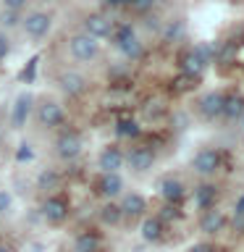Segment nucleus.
Masks as SVG:
<instances>
[{"instance_id": "obj_1", "label": "nucleus", "mask_w": 244, "mask_h": 252, "mask_svg": "<svg viewBox=\"0 0 244 252\" xmlns=\"http://www.w3.org/2000/svg\"><path fill=\"white\" fill-rule=\"evenodd\" d=\"M113 42L118 47V53H121L123 58H129V61H137V58H142V53H145V47H142V42H139V37H137V32H134L131 24H121V27L113 32Z\"/></svg>"}, {"instance_id": "obj_2", "label": "nucleus", "mask_w": 244, "mask_h": 252, "mask_svg": "<svg viewBox=\"0 0 244 252\" xmlns=\"http://www.w3.org/2000/svg\"><path fill=\"white\" fill-rule=\"evenodd\" d=\"M68 50L76 61H94L100 53V42L94 37H90L87 32H79L68 39Z\"/></svg>"}, {"instance_id": "obj_3", "label": "nucleus", "mask_w": 244, "mask_h": 252, "mask_svg": "<svg viewBox=\"0 0 244 252\" xmlns=\"http://www.w3.org/2000/svg\"><path fill=\"white\" fill-rule=\"evenodd\" d=\"M192 168L200 173V176H215L218 168H220V153L218 150H213V147H202L200 153L194 155V160H192Z\"/></svg>"}, {"instance_id": "obj_4", "label": "nucleus", "mask_w": 244, "mask_h": 252, "mask_svg": "<svg viewBox=\"0 0 244 252\" xmlns=\"http://www.w3.org/2000/svg\"><path fill=\"white\" fill-rule=\"evenodd\" d=\"M55 153H58L61 160H76L79 155H82V139H79V134L74 131H63L58 139H55Z\"/></svg>"}, {"instance_id": "obj_5", "label": "nucleus", "mask_w": 244, "mask_h": 252, "mask_svg": "<svg viewBox=\"0 0 244 252\" xmlns=\"http://www.w3.org/2000/svg\"><path fill=\"white\" fill-rule=\"evenodd\" d=\"M21 24H24V32H27L29 37H34V39H42L47 32H50V27H53V19L47 13H42V11H34V13H29L27 19H21Z\"/></svg>"}, {"instance_id": "obj_6", "label": "nucleus", "mask_w": 244, "mask_h": 252, "mask_svg": "<svg viewBox=\"0 0 244 252\" xmlns=\"http://www.w3.org/2000/svg\"><path fill=\"white\" fill-rule=\"evenodd\" d=\"M123 158H126V163H129V168L137 171V173L150 171L155 163V153L150 147H131L129 153H123Z\"/></svg>"}, {"instance_id": "obj_7", "label": "nucleus", "mask_w": 244, "mask_h": 252, "mask_svg": "<svg viewBox=\"0 0 244 252\" xmlns=\"http://www.w3.org/2000/svg\"><path fill=\"white\" fill-rule=\"evenodd\" d=\"M84 32L94 39H105V37L113 34V21L102 13H90L84 19Z\"/></svg>"}, {"instance_id": "obj_8", "label": "nucleus", "mask_w": 244, "mask_h": 252, "mask_svg": "<svg viewBox=\"0 0 244 252\" xmlns=\"http://www.w3.org/2000/svg\"><path fill=\"white\" fill-rule=\"evenodd\" d=\"M42 218L47 223H63L68 218V202L63 197H47L42 202Z\"/></svg>"}, {"instance_id": "obj_9", "label": "nucleus", "mask_w": 244, "mask_h": 252, "mask_svg": "<svg viewBox=\"0 0 244 252\" xmlns=\"http://www.w3.org/2000/svg\"><path fill=\"white\" fill-rule=\"evenodd\" d=\"M197 110H200V116L205 121H215V118H220V110H223V94L208 92L205 97H200V102H197Z\"/></svg>"}, {"instance_id": "obj_10", "label": "nucleus", "mask_w": 244, "mask_h": 252, "mask_svg": "<svg viewBox=\"0 0 244 252\" xmlns=\"http://www.w3.org/2000/svg\"><path fill=\"white\" fill-rule=\"evenodd\" d=\"M63 118H66V113H63V108L58 105V102L53 100H45L42 105L37 108V121L47 126V129H53V126H61Z\"/></svg>"}, {"instance_id": "obj_11", "label": "nucleus", "mask_w": 244, "mask_h": 252, "mask_svg": "<svg viewBox=\"0 0 244 252\" xmlns=\"http://www.w3.org/2000/svg\"><path fill=\"white\" fill-rule=\"evenodd\" d=\"M97 165L102 168V173H118L126 165L123 150L121 147H105L97 158Z\"/></svg>"}, {"instance_id": "obj_12", "label": "nucleus", "mask_w": 244, "mask_h": 252, "mask_svg": "<svg viewBox=\"0 0 244 252\" xmlns=\"http://www.w3.org/2000/svg\"><path fill=\"white\" fill-rule=\"evenodd\" d=\"M118 208H121L123 218H139V216H145V210H147V200L139 192H126L121 197V202H118Z\"/></svg>"}, {"instance_id": "obj_13", "label": "nucleus", "mask_w": 244, "mask_h": 252, "mask_svg": "<svg viewBox=\"0 0 244 252\" xmlns=\"http://www.w3.org/2000/svg\"><path fill=\"white\" fill-rule=\"evenodd\" d=\"M61 90L68 94V97H79V94H84L87 90V79L82 74H76V71H66V74H61L58 79Z\"/></svg>"}, {"instance_id": "obj_14", "label": "nucleus", "mask_w": 244, "mask_h": 252, "mask_svg": "<svg viewBox=\"0 0 244 252\" xmlns=\"http://www.w3.org/2000/svg\"><path fill=\"white\" fill-rule=\"evenodd\" d=\"M97 192L102 197H108V200H113L123 192V179L121 173H102V179L97 181Z\"/></svg>"}, {"instance_id": "obj_15", "label": "nucleus", "mask_w": 244, "mask_h": 252, "mask_svg": "<svg viewBox=\"0 0 244 252\" xmlns=\"http://www.w3.org/2000/svg\"><path fill=\"white\" fill-rule=\"evenodd\" d=\"M223 226H226V216L220 210H215V208L202 210V218H200V231L202 234H218Z\"/></svg>"}, {"instance_id": "obj_16", "label": "nucleus", "mask_w": 244, "mask_h": 252, "mask_svg": "<svg viewBox=\"0 0 244 252\" xmlns=\"http://www.w3.org/2000/svg\"><path fill=\"white\" fill-rule=\"evenodd\" d=\"M31 102H34V97H31L29 92H24L16 97V105H13V116H11V121H13V129H21L24 124H27V118L31 113Z\"/></svg>"}, {"instance_id": "obj_17", "label": "nucleus", "mask_w": 244, "mask_h": 252, "mask_svg": "<svg viewBox=\"0 0 244 252\" xmlns=\"http://www.w3.org/2000/svg\"><path fill=\"white\" fill-rule=\"evenodd\" d=\"M244 116V97L239 94H231V97H223V110H220V118L231 124H239V118Z\"/></svg>"}, {"instance_id": "obj_18", "label": "nucleus", "mask_w": 244, "mask_h": 252, "mask_svg": "<svg viewBox=\"0 0 244 252\" xmlns=\"http://www.w3.org/2000/svg\"><path fill=\"white\" fill-rule=\"evenodd\" d=\"M215 200H218V189L213 187V184L194 187V208H200V210L215 208Z\"/></svg>"}, {"instance_id": "obj_19", "label": "nucleus", "mask_w": 244, "mask_h": 252, "mask_svg": "<svg viewBox=\"0 0 244 252\" xmlns=\"http://www.w3.org/2000/svg\"><path fill=\"white\" fill-rule=\"evenodd\" d=\"M184 192H186V189H184V184H181L179 179L165 176V179L160 181V197H163L165 202H171V205H173V202H179L181 197H184Z\"/></svg>"}, {"instance_id": "obj_20", "label": "nucleus", "mask_w": 244, "mask_h": 252, "mask_svg": "<svg viewBox=\"0 0 244 252\" xmlns=\"http://www.w3.org/2000/svg\"><path fill=\"white\" fill-rule=\"evenodd\" d=\"M102 239L94 231H82L74 239V252H100Z\"/></svg>"}, {"instance_id": "obj_21", "label": "nucleus", "mask_w": 244, "mask_h": 252, "mask_svg": "<svg viewBox=\"0 0 244 252\" xmlns=\"http://www.w3.org/2000/svg\"><path fill=\"white\" fill-rule=\"evenodd\" d=\"M205 68H208V63H205L194 50H189V53L181 55V71H184V74H189V76H194V79H197Z\"/></svg>"}, {"instance_id": "obj_22", "label": "nucleus", "mask_w": 244, "mask_h": 252, "mask_svg": "<svg viewBox=\"0 0 244 252\" xmlns=\"http://www.w3.org/2000/svg\"><path fill=\"white\" fill-rule=\"evenodd\" d=\"M142 239L145 242H160L163 239V220L157 216H150L142 220Z\"/></svg>"}, {"instance_id": "obj_23", "label": "nucleus", "mask_w": 244, "mask_h": 252, "mask_svg": "<svg viewBox=\"0 0 244 252\" xmlns=\"http://www.w3.org/2000/svg\"><path fill=\"white\" fill-rule=\"evenodd\" d=\"M100 220L105 226H118L123 220V213H121V208H118L116 202H105L100 208Z\"/></svg>"}, {"instance_id": "obj_24", "label": "nucleus", "mask_w": 244, "mask_h": 252, "mask_svg": "<svg viewBox=\"0 0 244 252\" xmlns=\"http://www.w3.org/2000/svg\"><path fill=\"white\" fill-rule=\"evenodd\" d=\"M163 42H179L181 37H184V21H168L160 32Z\"/></svg>"}, {"instance_id": "obj_25", "label": "nucleus", "mask_w": 244, "mask_h": 252, "mask_svg": "<svg viewBox=\"0 0 244 252\" xmlns=\"http://www.w3.org/2000/svg\"><path fill=\"white\" fill-rule=\"evenodd\" d=\"M116 131H118V137H139V124L134 118H121Z\"/></svg>"}, {"instance_id": "obj_26", "label": "nucleus", "mask_w": 244, "mask_h": 252, "mask_svg": "<svg viewBox=\"0 0 244 252\" xmlns=\"http://www.w3.org/2000/svg\"><path fill=\"white\" fill-rule=\"evenodd\" d=\"M58 181H61L58 173L47 168V171H42V173L37 176V187H39V189H55V187H58Z\"/></svg>"}, {"instance_id": "obj_27", "label": "nucleus", "mask_w": 244, "mask_h": 252, "mask_svg": "<svg viewBox=\"0 0 244 252\" xmlns=\"http://www.w3.org/2000/svg\"><path fill=\"white\" fill-rule=\"evenodd\" d=\"M194 82L197 79L194 76H189V74H181L176 82H173V87H176L179 92H189V90H194Z\"/></svg>"}, {"instance_id": "obj_28", "label": "nucleus", "mask_w": 244, "mask_h": 252, "mask_svg": "<svg viewBox=\"0 0 244 252\" xmlns=\"http://www.w3.org/2000/svg\"><path fill=\"white\" fill-rule=\"evenodd\" d=\"M21 19L19 16H16V11H11V8H5L3 13H0V24H3L5 29H11V27H16V24H19Z\"/></svg>"}, {"instance_id": "obj_29", "label": "nucleus", "mask_w": 244, "mask_h": 252, "mask_svg": "<svg viewBox=\"0 0 244 252\" xmlns=\"http://www.w3.org/2000/svg\"><path fill=\"white\" fill-rule=\"evenodd\" d=\"M13 208V197L11 192H5V189H0V216H8Z\"/></svg>"}, {"instance_id": "obj_30", "label": "nucleus", "mask_w": 244, "mask_h": 252, "mask_svg": "<svg viewBox=\"0 0 244 252\" xmlns=\"http://www.w3.org/2000/svg\"><path fill=\"white\" fill-rule=\"evenodd\" d=\"M129 5L137 13H150V11H152V5H155V0H129Z\"/></svg>"}, {"instance_id": "obj_31", "label": "nucleus", "mask_w": 244, "mask_h": 252, "mask_svg": "<svg viewBox=\"0 0 244 252\" xmlns=\"http://www.w3.org/2000/svg\"><path fill=\"white\" fill-rule=\"evenodd\" d=\"M194 53L200 55V58L208 63V66L213 63V58H215V53H213V47H210V45H197V47H194Z\"/></svg>"}, {"instance_id": "obj_32", "label": "nucleus", "mask_w": 244, "mask_h": 252, "mask_svg": "<svg viewBox=\"0 0 244 252\" xmlns=\"http://www.w3.org/2000/svg\"><path fill=\"white\" fill-rule=\"evenodd\" d=\"M31 158H34V153H31V145H27V142H24V145H19V153H16V160H19V163H24V160H31Z\"/></svg>"}, {"instance_id": "obj_33", "label": "nucleus", "mask_w": 244, "mask_h": 252, "mask_svg": "<svg viewBox=\"0 0 244 252\" xmlns=\"http://www.w3.org/2000/svg\"><path fill=\"white\" fill-rule=\"evenodd\" d=\"M234 55H236V47H234V45H226L220 53H215V58H218L220 63H231Z\"/></svg>"}, {"instance_id": "obj_34", "label": "nucleus", "mask_w": 244, "mask_h": 252, "mask_svg": "<svg viewBox=\"0 0 244 252\" xmlns=\"http://www.w3.org/2000/svg\"><path fill=\"white\" fill-rule=\"evenodd\" d=\"M186 252H215V247H213L210 242H197V244H192Z\"/></svg>"}, {"instance_id": "obj_35", "label": "nucleus", "mask_w": 244, "mask_h": 252, "mask_svg": "<svg viewBox=\"0 0 244 252\" xmlns=\"http://www.w3.org/2000/svg\"><path fill=\"white\" fill-rule=\"evenodd\" d=\"M5 8H11V11H21L24 5H27V0H3Z\"/></svg>"}, {"instance_id": "obj_36", "label": "nucleus", "mask_w": 244, "mask_h": 252, "mask_svg": "<svg viewBox=\"0 0 244 252\" xmlns=\"http://www.w3.org/2000/svg\"><path fill=\"white\" fill-rule=\"evenodd\" d=\"M34 68H37V58H31L29 61V68H24V79H27V82L34 79Z\"/></svg>"}, {"instance_id": "obj_37", "label": "nucleus", "mask_w": 244, "mask_h": 252, "mask_svg": "<svg viewBox=\"0 0 244 252\" xmlns=\"http://www.w3.org/2000/svg\"><path fill=\"white\" fill-rule=\"evenodd\" d=\"M234 228L239 234H244V213H234Z\"/></svg>"}, {"instance_id": "obj_38", "label": "nucleus", "mask_w": 244, "mask_h": 252, "mask_svg": "<svg viewBox=\"0 0 244 252\" xmlns=\"http://www.w3.org/2000/svg\"><path fill=\"white\" fill-rule=\"evenodd\" d=\"M5 55H8V37L0 32V61H5Z\"/></svg>"}, {"instance_id": "obj_39", "label": "nucleus", "mask_w": 244, "mask_h": 252, "mask_svg": "<svg viewBox=\"0 0 244 252\" xmlns=\"http://www.w3.org/2000/svg\"><path fill=\"white\" fill-rule=\"evenodd\" d=\"M147 29H160V19H157V16H147Z\"/></svg>"}, {"instance_id": "obj_40", "label": "nucleus", "mask_w": 244, "mask_h": 252, "mask_svg": "<svg viewBox=\"0 0 244 252\" xmlns=\"http://www.w3.org/2000/svg\"><path fill=\"white\" fill-rule=\"evenodd\" d=\"M45 247H42V244H39V242H31V244H27V250H24V252H42Z\"/></svg>"}, {"instance_id": "obj_41", "label": "nucleus", "mask_w": 244, "mask_h": 252, "mask_svg": "<svg viewBox=\"0 0 244 252\" xmlns=\"http://www.w3.org/2000/svg\"><path fill=\"white\" fill-rule=\"evenodd\" d=\"M105 5H110V8H118V5H126V0H102Z\"/></svg>"}, {"instance_id": "obj_42", "label": "nucleus", "mask_w": 244, "mask_h": 252, "mask_svg": "<svg viewBox=\"0 0 244 252\" xmlns=\"http://www.w3.org/2000/svg\"><path fill=\"white\" fill-rule=\"evenodd\" d=\"M0 252H13V250L8 247V244H0Z\"/></svg>"}, {"instance_id": "obj_43", "label": "nucleus", "mask_w": 244, "mask_h": 252, "mask_svg": "<svg viewBox=\"0 0 244 252\" xmlns=\"http://www.w3.org/2000/svg\"><path fill=\"white\" fill-rule=\"evenodd\" d=\"M239 124H242V126H244V116H242V118H239Z\"/></svg>"}, {"instance_id": "obj_44", "label": "nucleus", "mask_w": 244, "mask_h": 252, "mask_svg": "<svg viewBox=\"0 0 244 252\" xmlns=\"http://www.w3.org/2000/svg\"><path fill=\"white\" fill-rule=\"evenodd\" d=\"M45 3H47V0H45Z\"/></svg>"}]
</instances>
